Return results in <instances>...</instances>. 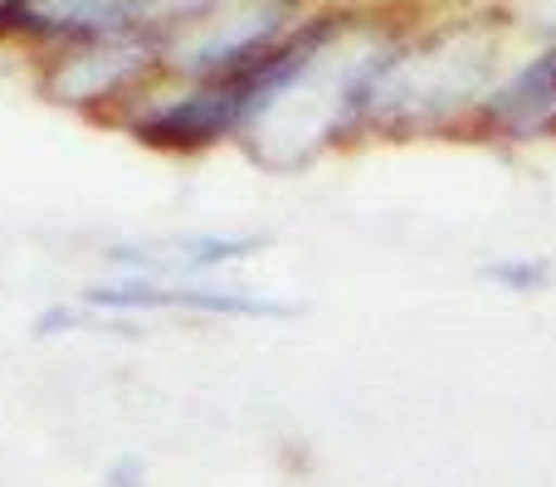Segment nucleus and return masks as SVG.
<instances>
[{"mask_svg": "<svg viewBox=\"0 0 556 487\" xmlns=\"http://www.w3.org/2000/svg\"><path fill=\"white\" fill-rule=\"evenodd\" d=\"M303 15L307 0H220L205 15H195L191 25L172 29L166 74L211 78V74H230L240 64H254Z\"/></svg>", "mask_w": 556, "mask_h": 487, "instance_id": "nucleus-1", "label": "nucleus"}, {"mask_svg": "<svg viewBox=\"0 0 556 487\" xmlns=\"http://www.w3.org/2000/svg\"><path fill=\"white\" fill-rule=\"evenodd\" d=\"M156 25H166L156 0H0V44H25L39 54H64Z\"/></svg>", "mask_w": 556, "mask_h": 487, "instance_id": "nucleus-2", "label": "nucleus"}, {"mask_svg": "<svg viewBox=\"0 0 556 487\" xmlns=\"http://www.w3.org/2000/svg\"><path fill=\"white\" fill-rule=\"evenodd\" d=\"M166 49H172L166 25L103 39V44L64 49V54L49 59V93L68 107H103L113 98H127L132 88H142L152 74H162Z\"/></svg>", "mask_w": 556, "mask_h": 487, "instance_id": "nucleus-3", "label": "nucleus"}, {"mask_svg": "<svg viewBox=\"0 0 556 487\" xmlns=\"http://www.w3.org/2000/svg\"><path fill=\"white\" fill-rule=\"evenodd\" d=\"M78 303H88L93 312H211V317H288V303H269V297H254L244 287H211L195 283V278H137L123 273L117 283H98L88 287Z\"/></svg>", "mask_w": 556, "mask_h": 487, "instance_id": "nucleus-4", "label": "nucleus"}, {"mask_svg": "<svg viewBox=\"0 0 556 487\" xmlns=\"http://www.w3.org/2000/svg\"><path fill=\"white\" fill-rule=\"evenodd\" d=\"M483 123L493 132L528 142V137L556 127V44H547L542 54H532L522 68H513L508 84L489 88L483 98Z\"/></svg>", "mask_w": 556, "mask_h": 487, "instance_id": "nucleus-5", "label": "nucleus"}, {"mask_svg": "<svg viewBox=\"0 0 556 487\" xmlns=\"http://www.w3.org/2000/svg\"><path fill=\"white\" fill-rule=\"evenodd\" d=\"M254 248H264L260 234H195L176 244H113L108 258L137 278H205L225 264L250 258Z\"/></svg>", "mask_w": 556, "mask_h": 487, "instance_id": "nucleus-6", "label": "nucleus"}, {"mask_svg": "<svg viewBox=\"0 0 556 487\" xmlns=\"http://www.w3.org/2000/svg\"><path fill=\"white\" fill-rule=\"evenodd\" d=\"M483 278H493L508 293H538L552 278V264H542V258H498V264L483 268Z\"/></svg>", "mask_w": 556, "mask_h": 487, "instance_id": "nucleus-7", "label": "nucleus"}, {"mask_svg": "<svg viewBox=\"0 0 556 487\" xmlns=\"http://www.w3.org/2000/svg\"><path fill=\"white\" fill-rule=\"evenodd\" d=\"M98 317L88 303H74V307H45V312L35 317V336H64V332H88Z\"/></svg>", "mask_w": 556, "mask_h": 487, "instance_id": "nucleus-8", "label": "nucleus"}, {"mask_svg": "<svg viewBox=\"0 0 556 487\" xmlns=\"http://www.w3.org/2000/svg\"><path fill=\"white\" fill-rule=\"evenodd\" d=\"M156 5H162L166 29H181V25H191L195 15H205L211 5H220V0H156Z\"/></svg>", "mask_w": 556, "mask_h": 487, "instance_id": "nucleus-9", "label": "nucleus"}, {"mask_svg": "<svg viewBox=\"0 0 556 487\" xmlns=\"http://www.w3.org/2000/svg\"><path fill=\"white\" fill-rule=\"evenodd\" d=\"M147 483V463L132 459V453H123V459L108 469V487H142Z\"/></svg>", "mask_w": 556, "mask_h": 487, "instance_id": "nucleus-10", "label": "nucleus"}, {"mask_svg": "<svg viewBox=\"0 0 556 487\" xmlns=\"http://www.w3.org/2000/svg\"><path fill=\"white\" fill-rule=\"evenodd\" d=\"M528 29H538L547 44H556V0H528Z\"/></svg>", "mask_w": 556, "mask_h": 487, "instance_id": "nucleus-11", "label": "nucleus"}]
</instances>
